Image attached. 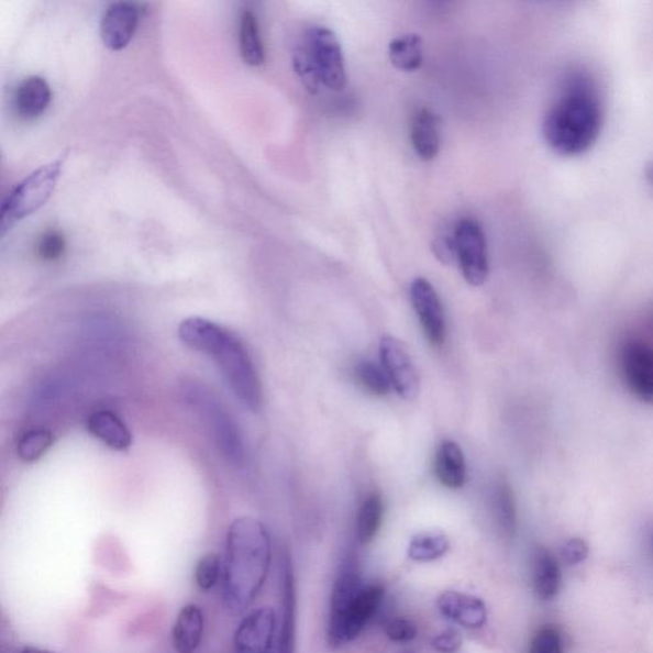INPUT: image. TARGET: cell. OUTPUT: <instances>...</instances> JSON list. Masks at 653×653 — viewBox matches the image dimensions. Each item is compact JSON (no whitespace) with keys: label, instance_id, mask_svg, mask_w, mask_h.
<instances>
[{"label":"cell","instance_id":"obj_7","mask_svg":"<svg viewBox=\"0 0 653 653\" xmlns=\"http://www.w3.org/2000/svg\"><path fill=\"white\" fill-rule=\"evenodd\" d=\"M618 361L629 392L637 400L653 406V346L629 339L620 346Z\"/></svg>","mask_w":653,"mask_h":653},{"label":"cell","instance_id":"obj_25","mask_svg":"<svg viewBox=\"0 0 653 653\" xmlns=\"http://www.w3.org/2000/svg\"><path fill=\"white\" fill-rule=\"evenodd\" d=\"M494 514L501 532L512 538L517 529V509L514 494L509 484L499 480L492 494Z\"/></svg>","mask_w":653,"mask_h":653},{"label":"cell","instance_id":"obj_10","mask_svg":"<svg viewBox=\"0 0 653 653\" xmlns=\"http://www.w3.org/2000/svg\"><path fill=\"white\" fill-rule=\"evenodd\" d=\"M380 361L395 391L405 400H416L420 391L419 374L402 341L386 336L380 341Z\"/></svg>","mask_w":653,"mask_h":653},{"label":"cell","instance_id":"obj_13","mask_svg":"<svg viewBox=\"0 0 653 653\" xmlns=\"http://www.w3.org/2000/svg\"><path fill=\"white\" fill-rule=\"evenodd\" d=\"M140 8L131 2L110 4L100 22V37L111 52H121L132 42L140 25Z\"/></svg>","mask_w":653,"mask_h":653},{"label":"cell","instance_id":"obj_38","mask_svg":"<svg viewBox=\"0 0 653 653\" xmlns=\"http://www.w3.org/2000/svg\"><path fill=\"white\" fill-rule=\"evenodd\" d=\"M649 546H650V551L653 555V525L649 532Z\"/></svg>","mask_w":653,"mask_h":653},{"label":"cell","instance_id":"obj_34","mask_svg":"<svg viewBox=\"0 0 653 653\" xmlns=\"http://www.w3.org/2000/svg\"><path fill=\"white\" fill-rule=\"evenodd\" d=\"M588 545L583 539H571L562 546V560L568 565L584 563L588 556Z\"/></svg>","mask_w":653,"mask_h":653},{"label":"cell","instance_id":"obj_14","mask_svg":"<svg viewBox=\"0 0 653 653\" xmlns=\"http://www.w3.org/2000/svg\"><path fill=\"white\" fill-rule=\"evenodd\" d=\"M438 609L442 616L465 628L477 629L487 623V607L483 600L472 595L444 593L438 599Z\"/></svg>","mask_w":653,"mask_h":653},{"label":"cell","instance_id":"obj_5","mask_svg":"<svg viewBox=\"0 0 653 653\" xmlns=\"http://www.w3.org/2000/svg\"><path fill=\"white\" fill-rule=\"evenodd\" d=\"M181 396L209 430L220 455L230 465L242 466L245 460L242 435L217 392L199 381L188 380L181 385Z\"/></svg>","mask_w":653,"mask_h":653},{"label":"cell","instance_id":"obj_4","mask_svg":"<svg viewBox=\"0 0 653 653\" xmlns=\"http://www.w3.org/2000/svg\"><path fill=\"white\" fill-rule=\"evenodd\" d=\"M385 599L380 585H363L353 562L346 563L334 584L331 600L329 642L341 648L361 635L369 620L377 615Z\"/></svg>","mask_w":653,"mask_h":653},{"label":"cell","instance_id":"obj_22","mask_svg":"<svg viewBox=\"0 0 653 653\" xmlns=\"http://www.w3.org/2000/svg\"><path fill=\"white\" fill-rule=\"evenodd\" d=\"M239 46L244 63L258 67L265 63V45H263L257 14L244 10L239 22Z\"/></svg>","mask_w":653,"mask_h":653},{"label":"cell","instance_id":"obj_26","mask_svg":"<svg viewBox=\"0 0 653 653\" xmlns=\"http://www.w3.org/2000/svg\"><path fill=\"white\" fill-rule=\"evenodd\" d=\"M450 541L441 532H423L411 539L409 556L416 562H433L449 552Z\"/></svg>","mask_w":653,"mask_h":653},{"label":"cell","instance_id":"obj_3","mask_svg":"<svg viewBox=\"0 0 653 653\" xmlns=\"http://www.w3.org/2000/svg\"><path fill=\"white\" fill-rule=\"evenodd\" d=\"M602 109L591 84L584 77L572 78L547 113L544 139L556 154L577 156L599 139Z\"/></svg>","mask_w":653,"mask_h":653},{"label":"cell","instance_id":"obj_36","mask_svg":"<svg viewBox=\"0 0 653 653\" xmlns=\"http://www.w3.org/2000/svg\"><path fill=\"white\" fill-rule=\"evenodd\" d=\"M646 179L649 185L653 187V161L646 166Z\"/></svg>","mask_w":653,"mask_h":653},{"label":"cell","instance_id":"obj_16","mask_svg":"<svg viewBox=\"0 0 653 653\" xmlns=\"http://www.w3.org/2000/svg\"><path fill=\"white\" fill-rule=\"evenodd\" d=\"M204 617L201 608L188 604L181 608L173 628V646L178 653H195L201 646Z\"/></svg>","mask_w":653,"mask_h":653},{"label":"cell","instance_id":"obj_12","mask_svg":"<svg viewBox=\"0 0 653 653\" xmlns=\"http://www.w3.org/2000/svg\"><path fill=\"white\" fill-rule=\"evenodd\" d=\"M276 634L274 609L259 608L246 616L234 634L235 653H269Z\"/></svg>","mask_w":653,"mask_h":653},{"label":"cell","instance_id":"obj_1","mask_svg":"<svg viewBox=\"0 0 653 653\" xmlns=\"http://www.w3.org/2000/svg\"><path fill=\"white\" fill-rule=\"evenodd\" d=\"M270 556L265 524L251 517L230 524L222 565V601L231 615H242L257 599L268 576Z\"/></svg>","mask_w":653,"mask_h":653},{"label":"cell","instance_id":"obj_29","mask_svg":"<svg viewBox=\"0 0 653 653\" xmlns=\"http://www.w3.org/2000/svg\"><path fill=\"white\" fill-rule=\"evenodd\" d=\"M53 442L54 438L49 430L30 429L20 438L18 455L25 462H34L45 455Z\"/></svg>","mask_w":653,"mask_h":653},{"label":"cell","instance_id":"obj_6","mask_svg":"<svg viewBox=\"0 0 653 653\" xmlns=\"http://www.w3.org/2000/svg\"><path fill=\"white\" fill-rule=\"evenodd\" d=\"M67 154L57 162L38 167L23 179L2 204V219H0V234L5 236L18 224L37 212L49 201L60 178Z\"/></svg>","mask_w":653,"mask_h":653},{"label":"cell","instance_id":"obj_19","mask_svg":"<svg viewBox=\"0 0 653 653\" xmlns=\"http://www.w3.org/2000/svg\"><path fill=\"white\" fill-rule=\"evenodd\" d=\"M297 595H295V579L292 565L288 554L283 560V621L278 653L295 652V615H297Z\"/></svg>","mask_w":653,"mask_h":653},{"label":"cell","instance_id":"obj_2","mask_svg":"<svg viewBox=\"0 0 653 653\" xmlns=\"http://www.w3.org/2000/svg\"><path fill=\"white\" fill-rule=\"evenodd\" d=\"M179 340L195 352L217 363L231 392L245 409L258 412L263 392L256 366L237 334L202 317H189L178 329Z\"/></svg>","mask_w":653,"mask_h":653},{"label":"cell","instance_id":"obj_17","mask_svg":"<svg viewBox=\"0 0 653 653\" xmlns=\"http://www.w3.org/2000/svg\"><path fill=\"white\" fill-rule=\"evenodd\" d=\"M411 142L423 162H432L440 154V119L429 109H421L413 118Z\"/></svg>","mask_w":653,"mask_h":653},{"label":"cell","instance_id":"obj_8","mask_svg":"<svg viewBox=\"0 0 653 653\" xmlns=\"http://www.w3.org/2000/svg\"><path fill=\"white\" fill-rule=\"evenodd\" d=\"M306 43L326 89L341 91L347 84L344 54L333 31L325 27H313L305 35Z\"/></svg>","mask_w":653,"mask_h":653},{"label":"cell","instance_id":"obj_24","mask_svg":"<svg viewBox=\"0 0 653 653\" xmlns=\"http://www.w3.org/2000/svg\"><path fill=\"white\" fill-rule=\"evenodd\" d=\"M384 520V500L378 492H370L357 513L356 533L361 543L369 544L380 529Z\"/></svg>","mask_w":653,"mask_h":653},{"label":"cell","instance_id":"obj_18","mask_svg":"<svg viewBox=\"0 0 653 653\" xmlns=\"http://www.w3.org/2000/svg\"><path fill=\"white\" fill-rule=\"evenodd\" d=\"M87 429L97 440L115 451H125L132 445L131 430L113 412H93L87 421Z\"/></svg>","mask_w":653,"mask_h":653},{"label":"cell","instance_id":"obj_28","mask_svg":"<svg viewBox=\"0 0 653 653\" xmlns=\"http://www.w3.org/2000/svg\"><path fill=\"white\" fill-rule=\"evenodd\" d=\"M355 377L365 391L374 396H386L391 391V380L379 365L372 362H361L356 365Z\"/></svg>","mask_w":653,"mask_h":653},{"label":"cell","instance_id":"obj_23","mask_svg":"<svg viewBox=\"0 0 653 653\" xmlns=\"http://www.w3.org/2000/svg\"><path fill=\"white\" fill-rule=\"evenodd\" d=\"M423 40L417 34H406L389 44V59L402 71H416L423 65Z\"/></svg>","mask_w":653,"mask_h":653},{"label":"cell","instance_id":"obj_20","mask_svg":"<svg viewBox=\"0 0 653 653\" xmlns=\"http://www.w3.org/2000/svg\"><path fill=\"white\" fill-rule=\"evenodd\" d=\"M533 588L540 600L549 601L560 593L562 572L555 556L544 547L536 549L532 561Z\"/></svg>","mask_w":653,"mask_h":653},{"label":"cell","instance_id":"obj_27","mask_svg":"<svg viewBox=\"0 0 653 653\" xmlns=\"http://www.w3.org/2000/svg\"><path fill=\"white\" fill-rule=\"evenodd\" d=\"M292 66L306 89L310 93H317L318 90H320L322 82L305 37H302L301 42L294 47Z\"/></svg>","mask_w":653,"mask_h":653},{"label":"cell","instance_id":"obj_35","mask_svg":"<svg viewBox=\"0 0 653 653\" xmlns=\"http://www.w3.org/2000/svg\"><path fill=\"white\" fill-rule=\"evenodd\" d=\"M433 648L442 653L456 652L462 644V637L456 631H445L433 640Z\"/></svg>","mask_w":653,"mask_h":653},{"label":"cell","instance_id":"obj_31","mask_svg":"<svg viewBox=\"0 0 653 653\" xmlns=\"http://www.w3.org/2000/svg\"><path fill=\"white\" fill-rule=\"evenodd\" d=\"M66 252L65 235L58 230H47L37 243L38 257L46 262L58 261Z\"/></svg>","mask_w":653,"mask_h":653},{"label":"cell","instance_id":"obj_21","mask_svg":"<svg viewBox=\"0 0 653 653\" xmlns=\"http://www.w3.org/2000/svg\"><path fill=\"white\" fill-rule=\"evenodd\" d=\"M434 472L438 480L450 489L464 487L466 483V461L460 445L444 441L436 451Z\"/></svg>","mask_w":653,"mask_h":653},{"label":"cell","instance_id":"obj_11","mask_svg":"<svg viewBox=\"0 0 653 653\" xmlns=\"http://www.w3.org/2000/svg\"><path fill=\"white\" fill-rule=\"evenodd\" d=\"M410 297L425 337L433 346H442L445 341V318L433 285L423 277L417 278L411 284Z\"/></svg>","mask_w":653,"mask_h":653},{"label":"cell","instance_id":"obj_33","mask_svg":"<svg viewBox=\"0 0 653 653\" xmlns=\"http://www.w3.org/2000/svg\"><path fill=\"white\" fill-rule=\"evenodd\" d=\"M389 640L397 643H408L417 639L418 628L413 621L403 618L389 620L385 627Z\"/></svg>","mask_w":653,"mask_h":653},{"label":"cell","instance_id":"obj_37","mask_svg":"<svg viewBox=\"0 0 653 653\" xmlns=\"http://www.w3.org/2000/svg\"><path fill=\"white\" fill-rule=\"evenodd\" d=\"M20 653H54V652L46 651V650H40L36 648H25Z\"/></svg>","mask_w":653,"mask_h":653},{"label":"cell","instance_id":"obj_32","mask_svg":"<svg viewBox=\"0 0 653 653\" xmlns=\"http://www.w3.org/2000/svg\"><path fill=\"white\" fill-rule=\"evenodd\" d=\"M562 634L555 627L541 628L533 637L529 653H563Z\"/></svg>","mask_w":653,"mask_h":653},{"label":"cell","instance_id":"obj_15","mask_svg":"<svg viewBox=\"0 0 653 653\" xmlns=\"http://www.w3.org/2000/svg\"><path fill=\"white\" fill-rule=\"evenodd\" d=\"M53 92L46 79L38 76H31L19 85L14 95L15 111L22 119L33 121L43 115L49 108Z\"/></svg>","mask_w":653,"mask_h":653},{"label":"cell","instance_id":"obj_9","mask_svg":"<svg viewBox=\"0 0 653 653\" xmlns=\"http://www.w3.org/2000/svg\"><path fill=\"white\" fill-rule=\"evenodd\" d=\"M456 258L467 284L482 286L489 275L487 239L474 220H462L455 230Z\"/></svg>","mask_w":653,"mask_h":653},{"label":"cell","instance_id":"obj_30","mask_svg":"<svg viewBox=\"0 0 653 653\" xmlns=\"http://www.w3.org/2000/svg\"><path fill=\"white\" fill-rule=\"evenodd\" d=\"M221 557L218 554L209 553L199 560L195 568V583L201 591H211L219 584L222 577Z\"/></svg>","mask_w":653,"mask_h":653}]
</instances>
